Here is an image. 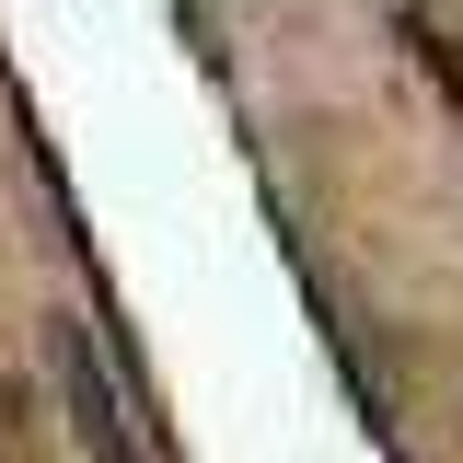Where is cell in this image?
Masks as SVG:
<instances>
[{
  "instance_id": "cell-1",
  "label": "cell",
  "mask_w": 463,
  "mask_h": 463,
  "mask_svg": "<svg viewBox=\"0 0 463 463\" xmlns=\"http://www.w3.org/2000/svg\"><path fill=\"white\" fill-rule=\"evenodd\" d=\"M58 383H70V417H81V452H93V463H151V440H139L128 405H116L105 347L81 336V325H58Z\"/></svg>"
}]
</instances>
